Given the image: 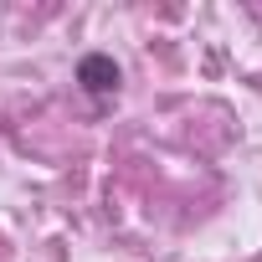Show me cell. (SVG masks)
I'll return each mask as SVG.
<instances>
[{
  "instance_id": "6da1fadb",
  "label": "cell",
  "mask_w": 262,
  "mask_h": 262,
  "mask_svg": "<svg viewBox=\"0 0 262 262\" xmlns=\"http://www.w3.org/2000/svg\"><path fill=\"white\" fill-rule=\"evenodd\" d=\"M77 82H82V93L103 98V93L118 88V62H113L108 52H88V57L77 62Z\"/></svg>"
}]
</instances>
